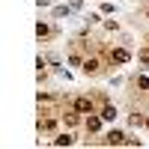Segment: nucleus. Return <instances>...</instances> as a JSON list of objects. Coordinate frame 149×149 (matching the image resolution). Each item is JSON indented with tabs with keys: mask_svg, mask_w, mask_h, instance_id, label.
I'll return each mask as SVG.
<instances>
[{
	"mask_svg": "<svg viewBox=\"0 0 149 149\" xmlns=\"http://www.w3.org/2000/svg\"><path fill=\"white\" fill-rule=\"evenodd\" d=\"M143 128H146V131H149V113H146V122H143Z\"/></svg>",
	"mask_w": 149,
	"mask_h": 149,
	"instance_id": "13",
	"label": "nucleus"
},
{
	"mask_svg": "<svg viewBox=\"0 0 149 149\" xmlns=\"http://www.w3.org/2000/svg\"><path fill=\"white\" fill-rule=\"evenodd\" d=\"M131 86H137L140 93H149V78H146V74H134V78H131Z\"/></svg>",
	"mask_w": 149,
	"mask_h": 149,
	"instance_id": "8",
	"label": "nucleus"
},
{
	"mask_svg": "<svg viewBox=\"0 0 149 149\" xmlns=\"http://www.w3.org/2000/svg\"><path fill=\"white\" fill-rule=\"evenodd\" d=\"M72 143H74V134H69V131L57 134V137L51 140V146H72Z\"/></svg>",
	"mask_w": 149,
	"mask_h": 149,
	"instance_id": "6",
	"label": "nucleus"
},
{
	"mask_svg": "<svg viewBox=\"0 0 149 149\" xmlns=\"http://www.w3.org/2000/svg\"><path fill=\"white\" fill-rule=\"evenodd\" d=\"M36 36H39V39H51V36H54V27H51V24H45V21H39V24H36Z\"/></svg>",
	"mask_w": 149,
	"mask_h": 149,
	"instance_id": "7",
	"label": "nucleus"
},
{
	"mask_svg": "<svg viewBox=\"0 0 149 149\" xmlns=\"http://www.w3.org/2000/svg\"><path fill=\"white\" fill-rule=\"evenodd\" d=\"M60 119H63V113H42L39 116V134H54Z\"/></svg>",
	"mask_w": 149,
	"mask_h": 149,
	"instance_id": "2",
	"label": "nucleus"
},
{
	"mask_svg": "<svg viewBox=\"0 0 149 149\" xmlns=\"http://www.w3.org/2000/svg\"><path fill=\"white\" fill-rule=\"evenodd\" d=\"M107 60H110V66H125L128 60H131V51H128V48H110Z\"/></svg>",
	"mask_w": 149,
	"mask_h": 149,
	"instance_id": "3",
	"label": "nucleus"
},
{
	"mask_svg": "<svg viewBox=\"0 0 149 149\" xmlns=\"http://www.w3.org/2000/svg\"><path fill=\"white\" fill-rule=\"evenodd\" d=\"M98 113H102V116H104V122H113V119H116V107H113V104H110V102H107V104H104L102 110H98Z\"/></svg>",
	"mask_w": 149,
	"mask_h": 149,
	"instance_id": "9",
	"label": "nucleus"
},
{
	"mask_svg": "<svg viewBox=\"0 0 149 149\" xmlns=\"http://www.w3.org/2000/svg\"><path fill=\"white\" fill-rule=\"evenodd\" d=\"M104 66H110L107 54H104V57L90 54V57H84V66H81V72L86 74V78H98V74H104Z\"/></svg>",
	"mask_w": 149,
	"mask_h": 149,
	"instance_id": "1",
	"label": "nucleus"
},
{
	"mask_svg": "<svg viewBox=\"0 0 149 149\" xmlns=\"http://www.w3.org/2000/svg\"><path fill=\"white\" fill-rule=\"evenodd\" d=\"M54 15H57V18H69V15H72V9H69V6H57V9H54Z\"/></svg>",
	"mask_w": 149,
	"mask_h": 149,
	"instance_id": "10",
	"label": "nucleus"
},
{
	"mask_svg": "<svg viewBox=\"0 0 149 149\" xmlns=\"http://www.w3.org/2000/svg\"><path fill=\"white\" fill-rule=\"evenodd\" d=\"M113 12V3H102V15H110Z\"/></svg>",
	"mask_w": 149,
	"mask_h": 149,
	"instance_id": "11",
	"label": "nucleus"
},
{
	"mask_svg": "<svg viewBox=\"0 0 149 149\" xmlns=\"http://www.w3.org/2000/svg\"><path fill=\"white\" fill-rule=\"evenodd\" d=\"M102 122H104V116H102V113H86L84 128L90 131V134H95V131H102Z\"/></svg>",
	"mask_w": 149,
	"mask_h": 149,
	"instance_id": "4",
	"label": "nucleus"
},
{
	"mask_svg": "<svg viewBox=\"0 0 149 149\" xmlns=\"http://www.w3.org/2000/svg\"><path fill=\"white\" fill-rule=\"evenodd\" d=\"M146 18H149V9H146Z\"/></svg>",
	"mask_w": 149,
	"mask_h": 149,
	"instance_id": "14",
	"label": "nucleus"
},
{
	"mask_svg": "<svg viewBox=\"0 0 149 149\" xmlns=\"http://www.w3.org/2000/svg\"><path fill=\"white\" fill-rule=\"evenodd\" d=\"M36 3H39V6H48V3H51V0H36Z\"/></svg>",
	"mask_w": 149,
	"mask_h": 149,
	"instance_id": "12",
	"label": "nucleus"
},
{
	"mask_svg": "<svg viewBox=\"0 0 149 149\" xmlns=\"http://www.w3.org/2000/svg\"><path fill=\"white\" fill-rule=\"evenodd\" d=\"M102 146H125V134H122V131H116V128H110V131L104 134Z\"/></svg>",
	"mask_w": 149,
	"mask_h": 149,
	"instance_id": "5",
	"label": "nucleus"
}]
</instances>
